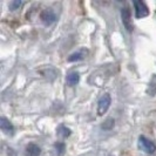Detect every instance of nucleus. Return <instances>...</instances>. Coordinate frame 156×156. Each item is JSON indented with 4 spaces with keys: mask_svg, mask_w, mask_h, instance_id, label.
Here are the masks:
<instances>
[{
    "mask_svg": "<svg viewBox=\"0 0 156 156\" xmlns=\"http://www.w3.org/2000/svg\"><path fill=\"white\" fill-rule=\"evenodd\" d=\"M139 147L141 148V150H143L144 153H147L149 155L156 154V144L153 141L146 139L144 136L139 137Z\"/></svg>",
    "mask_w": 156,
    "mask_h": 156,
    "instance_id": "1",
    "label": "nucleus"
},
{
    "mask_svg": "<svg viewBox=\"0 0 156 156\" xmlns=\"http://www.w3.org/2000/svg\"><path fill=\"white\" fill-rule=\"evenodd\" d=\"M110 103H112V99H110L109 94H103L100 100L98 102V113L99 115H103L108 108L110 107Z\"/></svg>",
    "mask_w": 156,
    "mask_h": 156,
    "instance_id": "2",
    "label": "nucleus"
},
{
    "mask_svg": "<svg viewBox=\"0 0 156 156\" xmlns=\"http://www.w3.org/2000/svg\"><path fill=\"white\" fill-rule=\"evenodd\" d=\"M134 7H135V14H136V18H144L149 14V9L147 7V5L143 2V1H134Z\"/></svg>",
    "mask_w": 156,
    "mask_h": 156,
    "instance_id": "3",
    "label": "nucleus"
},
{
    "mask_svg": "<svg viewBox=\"0 0 156 156\" xmlns=\"http://www.w3.org/2000/svg\"><path fill=\"white\" fill-rule=\"evenodd\" d=\"M40 19H41V21L45 23V25L49 26V25H52V23H55L56 16H55L54 12H53L51 8H47V9L42 11V12L40 13Z\"/></svg>",
    "mask_w": 156,
    "mask_h": 156,
    "instance_id": "4",
    "label": "nucleus"
},
{
    "mask_svg": "<svg viewBox=\"0 0 156 156\" xmlns=\"http://www.w3.org/2000/svg\"><path fill=\"white\" fill-rule=\"evenodd\" d=\"M121 16H122V23L125 25V27L127 28L128 32L133 31V23H132V13L130 9L128 7L122 8L121 11Z\"/></svg>",
    "mask_w": 156,
    "mask_h": 156,
    "instance_id": "5",
    "label": "nucleus"
},
{
    "mask_svg": "<svg viewBox=\"0 0 156 156\" xmlns=\"http://www.w3.org/2000/svg\"><path fill=\"white\" fill-rule=\"evenodd\" d=\"M0 128L6 135H13L14 127L8 121L6 117H0Z\"/></svg>",
    "mask_w": 156,
    "mask_h": 156,
    "instance_id": "6",
    "label": "nucleus"
},
{
    "mask_svg": "<svg viewBox=\"0 0 156 156\" xmlns=\"http://www.w3.org/2000/svg\"><path fill=\"white\" fill-rule=\"evenodd\" d=\"M87 54H88V51L86 48H81V49H79L78 52H75V53H73V54H70L68 56V61H70V62L80 61V60L85 59Z\"/></svg>",
    "mask_w": 156,
    "mask_h": 156,
    "instance_id": "7",
    "label": "nucleus"
},
{
    "mask_svg": "<svg viewBox=\"0 0 156 156\" xmlns=\"http://www.w3.org/2000/svg\"><path fill=\"white\" fill-rule=\"evenodd\" d=\"M66 81H67V85L70 87L78 85L79 81H80V75H79V73H76V72L69 73V74L67 75V78H66Z\"/></svg>",
    "mask_w": 156,
    "mask_h": 156,
    "instance_id": "8",
    "label": "nucleus"
},
{
    "mask_svg": "<svg viewBox=\"0 0 156 156\" xmlns=\"http://www.w3.org/2000/svg\"><path fill=\"white\" fill-rule=\"evenodd\" d=\"M40 154H41V149L39 146H37L34 143H31L27 146V148H26V155L27 156H39Z\"/></svg>",
    "mask_w": 156,
    "mask_h": 156,
    "instance_id": "9",
    "label": "nucleus"
},
{
    "mask_svg": "<svg viewBox=\"0 0 156 156\" xmlns=\"http://www.w3.org/2000/svg\"><path fill=\"white\" fill-rule=\"evenodd\" d=\"M58 134H59V136H61L62 139H66V137H68L70 135V129L67 128V127H65V126H60L59 129H58Z\"/></svg>",
    "mask_w": 156,
    "mask_h": 156,
    "instance_id": "10",
    "label": "nucleus"
},
{
    "mask_svg": "<svg viewBox=\"0 0 156 156\" xmlns=\"http://www.w3.org/2000/svg\"><path fill=\"white\" fill-rule=\"evenodd\" d=\"M113 127H114V119H107L105 122H103V125H102V129H105V130H110V129H113Z\"/></svg>",
    "mask_w": 156,
    "mask_h": 156,
    "instance_id": "11",
    "label": "nucleus"
},
{
    "mask_svg": "<svg viewBox=\"0 0 156 156\" xmlns=\"http://www.w3.org/2000/svg\"><path fill=\"white\" fill-rule=\"evenodd\" d=\"M54 147H55V149H56L58 155L62 156L63 153H65V150H66V146H65V143H62V142H58V143H55Z\"/></svg>",
    "mask_w": 156,
    "mask_h": 156,
    "instance_id": "12",
    "label": "nucleus"
},
{
    "mask_svg": "<svg viewBox=\"0 0 156 156\" xmlns=\"http://www.w3.org/2000/svg\"><path fill=\"white\" fill-rule=\"evenodd\" d=\"M23 5V2L20 0H14V1H11L9 2V9L11 11H16L19 9V7Z\"/></svg>",
    "mask_w": 156,
    "mask_h": 156,
    "instance_id": "13",
    "label": "nucleus"
}]
</instances>
